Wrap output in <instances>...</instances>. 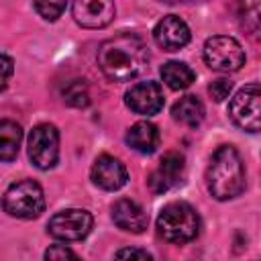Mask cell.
<instances>
[{
  "label": "cell",
  "instance_id": "cell-24",
  "mask_svg": "<svg viewBox=\"0 0 261 261\" xmlns=\"http://www.w3.org/2000/svg\"><path fill=\"white\" fill-rule=\"evenodd\" d=\"M45 259H53V261H57V259H77V255L65 245H53L45 251Z\"/></svg>",
  "mask_w": 261,
  "mask_h": 261
},
{
  "label": "cell",
  "instance_id": "cell-22",
  "mask_svg": "<svg viewBox=\"0 0 261 261\" xmlns=\"http://www.w3.org/2000/svg\"><path fill=\"white\" fill-rule=\"evenodd\" d=\"M230 90H232V82L226 80V77H218V80H214V82L208 86V92H210V96H212L216 102L226 100V98L230 96Z\"/></svg>",
  "mask_w": 261,
  "mask_h": 261
},
{
  "label": "cell",
  "instance_id": "cell-5",
  "mask_svg": "<svg viewBox=\"0 0 261 261\" xmlns=\"http://www.w3.org/2000/svg\"><path fill=\"white\" fill-rule=\"evenodd\" d=\"M204 61L214 71L230 73L245 65V51L237 39L216 35L204 43Z\"/></svg>",
  "mask_w": 261,
  "mask_h": 261
},
{
  "label": "cell",
  "instance_id": "cell-16",
  "mask_svg": "<svg viewBox=\"0 0 261 261\" xmlns=\"http://www.w3.org/2000/svg\"><path fill=\"white\" fill-rule=\"evenodd\" d=\"M22 128L14 120H0V161H14L20 149Z\"/></svg>",
  "mask_w": 261,
  "mask_h": 261
},
{
  "label": "cell",
  "instance_id": "cell-17",
  "mask_svg": "<svg viewBox=\"0 0 261 261\" xmlns=\"http://www.w3.org/2000/svg\"><path fill=\"white\" fill-rule=\"evenodd\" d=\"M171 114H173V118L177 122H181L186 126H198L202 122V118H204V104L196 96L188 94V96H181L173 104Z\"/></svg>",
  "mask_w": 261,
  "mask_h": 261
},
{
  "label": "cell",
  "instance_id": "cell-8",
  "mask_svg": "<svg viewBox=\"0 0 261 261\" xmlns=\"http://www.w3.org/2000/svg\"><path fill=\"white\" fill-rule=\"evenodd\" d=\"M29 159L39 169H51L59 159V130L49 124H37L29 135Z\"/></svg>",
  "mask_w": 261,
  "mask_h": 261
},
{
  "label": "cell",
  "instance_id": "cell-23",
  "mask_svg": "<svg viewBox=\"0 0 261 261\" xmlns=\"http://www.w3.org/2000/svg\"><path fill=\"white\" fill-rule=\"evenodd\" d=\"M12 73H14V61L8 55H2L0 53V92L8 86Z\"/></svg>",
  "mask_w": 261,
  "mask_h": 261
},
{
  "label": "cell",
  "instance_id": "cell-2",
  "mask_svg": "<svg viewBox=\"0 0 261 261\" xmlns=\"http://www.w3.org/2000/svg\"><path fill=\"white\" fill-rule=\"evenodd\" d=\"M206 188L212 198L224 202L243 194L245 163L232 145H222L214 151L206 169Z\"/></svg>",
  "mask_w": 261,
  "mask_h": 261
},
{
  "label": "cell",
  "instance_id": "cell-6",
  "mask_svg": "<svg viewBox=\"0 0 261 261\" xmlns=\"http://www.w3.org/2000/svg\"><path fill=\"white\" fill-rule=\"evenodd\" d=\"M261 92H259V84H247L245 88H241L234 98L228 104V116L230 120L247 130V133H257L259 130V122H261Z\"/></svg>",
  "mask_w": 261,
  "mask_h": 261
},
{
  "label": "cell",
  "instance_id": "cell-19",
  "mask_svg": "<svg viewBox=\"0 0 261 261\" xmlns=\"http://www.w3.org/2000/svg\"><path fill=\"white\" fill-rule=\"evenodd\" d=\"M239 22L247 35L257 37L261 29V12L259 0H241L239 2Z\"/></svg>",
  "mask_w": 261,
  "mask_h": 261
},
{
  "label": "cell",
  "instance_id": "cell-9",
  "mask_svg": "<svg viewBox=\"0 0 261 261\" xmlns=\"http://www.w3.org/2000/svg\"><path fill=\"white\" fill-rule=\"evenodd\" d=\"M73 20L84 29H104L114 20V0H73Z\"/></svg>",
  "mask_w": 261,
  "mask_h": 261
},
{
  "label": "cell",
  "instance_id": "cell-12",
  "mask_svg": "<svg viewBox=\"0 0 261 261\" xmlns=\"http://www.w3.org/2000/svg\"><path fill=\"white\" fill-rule=\"evenodd\" d=\"M190 27L175 14L163 16L155 29H153V39L163 51H179L190 43Z\"/></svg>",
  "mask_w": 261,
  "mask_h": 261
},
{
  "label": "cell",
  "instance_id": "cell-26",
  "mask_svg": "<svg viewBox=\"0 0 261 261\" xmlns=\"http://www.w3.org/2000/svg\"><path fill=\"white\" fill-rule=\"evenodd\" d=\"M161 2H167V4H186V2H202V0H161Z\"/></svg>",
  "mask_w": 261,
  "mask_h": 261
},
{
  "label": "cell",
  "instance_id": "cell-15",
  "mask_svg": "<svg viewBox=\"0 0 261 261\" xmlns=\"http://www.w3.org/2000/svg\"><path fill=\"white\" fill-rule=\"evenodd\" d=\"M126 143L128 147H133L135 151L139 153H153L159 145V130L155 124L147 122V120H141V122H135L128 130H126Z\"/></svg>",
  "mask_w": 261,
  "mask_h": 261
},
{
  "label": "cell",
  "instance_id": "cell-25",
  "mask_svg": "<svg viewBox=\"0 0 261 261\" xmlns=\"http://www.w3.org/2000/svg\"><path fill=\"white\" fill-rule=\"evenodd\" d=\"M114 257L116 259H151V253L143 249H120Z\"/></svg>",
  "mask_w": 261,
  "mask_h": 261
},
{
  "label": "cell",
  "instance_id": "cell-13",
  "mask_svg": "<svg viewBox=\"0 0 261 261\" xmlns=\"http://www.w3.org/2000/svg\"><path fill=\"white\" fill-rule=\"evenodd\" d=\"M126 179H128L126 167L120 163V159L112 155H100L92 165V181L106 192L120 190L126 184Z\"/></svg>",
  "mask_w": 261,
  "mask_h": 261
},
{
  "label": "cell",
  "instance_id": "cell-4",
  "mask_svg": "<svg viewBox=\"0 0 261 261\" xmlns=\"http://www.w3.org/2000/svg\"><path fill=\"white\" fill-rule=\"evenodd\" d=\"M4 210L14 218H37L45 210V194L43 188L33 179H18L8 186L2 198Z\"/></svg>",
  "mask_w": 261,
  "mask_h": 261
},
{
  "label": "cell",
  "instance_id": "cell-10",
  "mask_svg": "<svg viewBox=\"0 0 261 261\" xmlns=\"http://www.w3.org/2000/svg\"><path fill=\"white\" fill-rule=\"evenodd\" d=\"M186 171V159L177 151H169L161 157L157 169L149 175V188L155 194H163L181 184Z\"/></svg>",
  "mask_w": 261,
  "mask_h": 261
},
{
  "label": "cell",
  "instance_id": "cell-1",
  "mask_svg": "<svg viewBox=\"0 0 261 261\" xmlns=\"http://www.w3.org/2000/svg\"><path fill=\"white\" fill-rule=\"evenodd\" d=\"M149 61V49L139 35L120 33L106 39L98 49V65L112 82L135 80Z\"/></svg>",
  "mask_w": 261,
  "mask_h": 261
},
{
  "label": "cell",
  "instance_id": "cell-20",
  "mask_svg": "<svg viewBox=\"0 0 261 261\" xmlns=\"http://www.w3.org/2000/svg\"><path fill=\"white\" fill-rule=\"evenodd\" d=\"M61 96H63V102L73 108H86L90 104V90L84 80H71L63 88Z\"/></svg>",
  "mask_w": 261,
  "mask_h": 261
},
{
  "label": "cell",
  "instance_id": "cell-14",
  "mask_svg": "<svg viewBox=\"0 0 261 261\" xmlns=\"http://www.w3.org/2000/svg\"><path fill=\"white\" fill-rule=\"evenodd\" d=\"M112 220L118 228L133 232V234H141L149 224L145 210L128 198H120L112 204Z\"/></svg>",
  "mask_w": 261,
  "mask_h": 261
},
{
  "label": "cell",
  "instance_id": "cell-21",
  "mask_svg": "<svg viewBox=\"0 0 261 261\" xmlns=\"http://www.w3.org/2000/svg\"><path fill=\"white\" fill-rule=\"evenodd\" d=\"M33 4H35V10L39 12L41 18L53 22L63 14L67 0H33Z\"/></svg>",
  "mask_w": 261,
  "mask_h": 261
},
{
  "label": "cell",
  "instance_id": "cell-3",
  "mask_svg": "<svg viewBox=\"0 0 261 261\" xmlns=\"http://www.w3.org/2000/svg\"><path fill=\"white\" fill-rule=\"evenodd\" d=\"M157 230L169 243H188L200 232V216L188 202H169L157 216Z\"/></svg>",
  "mask_w": 261,
  "mask_h": 261
},
{
  "label": "cell",
  "instance_id": "cell-11",
  "mask_svg": "<svg viewBox=\"0 0 261 261\" xmlns=\"http://www.w3.org/2000/svg\"><path fill=\"white\" fill-rule=\"evenodd\" d=\"M124 102L133 112L143 116H153L163 108L165 98L157 82H139L126 92Z\"/></svg>",
  "mask_w": 261,
  "mask_h": 261
},
{
  "label": "cell",
  "instance_id": "cell-7",
  "mask_svg": "<svg viewBox=\"0 0 261 261\" xmlns=\"http://www.w3.org/2000/svg\"><path fill=\"white\" fill-rule=\"evenodd\" d=\"M92 224H94V218L88 210L69 208V210H61L49 218L47 232L57 241L71 243V241L86 239L92 230Z\"/></svg>",
  "mask_w": 261,
  "mask_h": 261
},
{
  "label": "cell",
  "instance_id": "cell-18",
  "mask_svg": "<svg viewBox=\"0 0 261 261\" xmlns=\"http://www.w3.org/2000/svg\"><path fill=\"white\" fill-rule=\"evenodd\" d=\"M161 80L171 88V90H186L192 86L196 80L194 69L184 63V61H167L161 67Z\"/></svg>",
  "mask_w": 261,
  "mask_h": 261
}]
</instances>
